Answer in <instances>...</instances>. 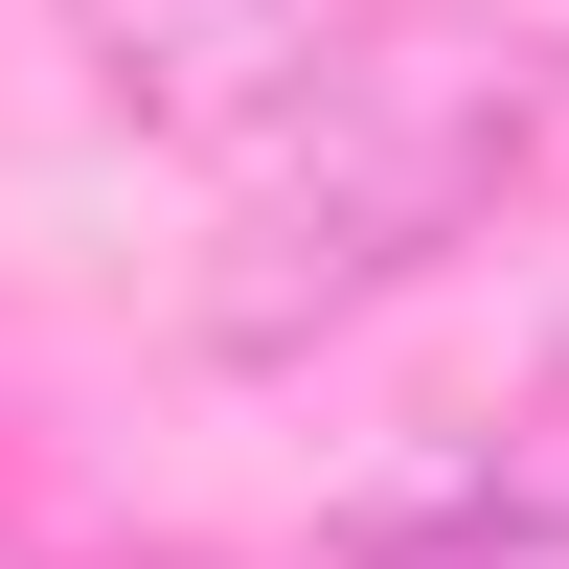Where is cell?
Wrapping results in <instances>:
<instances>
[{"label":"cell","instance_id":"obj_1","mask_svg":"<svg viewBox=\"0 0 569 569\" xmlns=\"http://www.w3.org/2000/svg\"><path fill=\"white\" fill-rule=\"evenodd\" d=\"M525 160H547V46L433 23V46L319 69L297 114H273L251 206H228V251H206V342H228V365H297L319 319H365V297H410V273H456L501 206H525Z\"/></svg>","mask_w":569,"mask_h":569},{"label":"cell","instance_id":"obj_2","mask_svg":"<svg viewBox=\"0 0 569 569\" xmlns=\"http://www.w3.org/2000/svg\"><path fill=\"white\" fill-rule=\"evenodd\" d=\"M69 69L114 137H273L319 91V0H69Z\"/></svg>","mask_w":569,"mask_h":569},{"label":"cell","instance_id":"obj_3","mask_svg":"<svg viewBox=\"0 0 569 569\" xmlns=\"http://www.w3.org/2000/svg\"><path fill=\"white\" fill-rule=\"evenodd\" d=\"M160 569H228V547H160Z\"/></svg>","mask_w":569,"mask_h":569}]
</instances>
